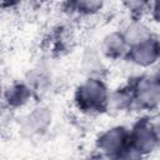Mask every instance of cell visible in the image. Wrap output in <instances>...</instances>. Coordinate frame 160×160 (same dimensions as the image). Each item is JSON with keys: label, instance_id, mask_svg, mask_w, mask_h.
<instances>
[{"label": "cell", "instance_id": "1", "mask_svg": "<svg viewBox=\"0 0 160 160\" xmlns=\"http://www.w3.org/2000/svg\"><path fill=\"white\" fill-rule=\"evenodd\" d=\"M80 98L81 101L89 105H95L105 99V89L100 82L96 81H89L80 89Z\"/></svg>", "mask_w": 160, "mask_h": 160}, {"label": "cell", "instance_id": "2", "mask_svg": "<svg viewBox=\"0 0 160 160\" xmlns=\"http://www.w3.org/2000/svg\"><path fill=\"white\" fill-rule=\"evenodd\" d=\"M158 56V49L154 42L149 40H144L136 45L134 49V59L139 64H150L155 61Z\"/></svg>", "mask_w": 160, "mask_h": 160}, {"label": "cell", "instance_id": "3", "mask_svg": "<svg viewBox=\"0 0 160 160\" xmlns=\"http://www.w3.org/2000/svg\"><path fill=\"white\" fill-rule=\"evenodd\" d=\"M122 129H114L102 138V146L105 149H114L122 144Z\"/></svg>", "mask_w": 160, "mask_h": 160}, {"label": "cell", "instance_id": "4", "mask_svg": "<svg viewBox=\"0 0 160 160\" xmlns=\"http://www.w3.org/2000/svg\"><path fill=\"white\" fill-rule=\"evenodd\" d=\"M78 4L82 9L90 11L92 9H96L100 5V0H78Z\"/></svg>", "mask_w": 160, "mask_h": 160}, {"label": "cell", "instance_id": "5", "mask_svg": "<svg viewBox=\"0 0 160 160\" xmlns=\"http://www.w3.org/2000/svg\"><path fill=\"white\" fill-rule=\"evenodd\" d=\"M156 6H158V11H160V0H158V2H156Z\"/></svg>", "mask_w": 160, "mask_h": 160}, {"label": "cell", "instance_id": "6", "mask_svg": "<svg viewBox=\"0 0 160 160\" xmlns=\"http://www.w3.org/2000/svg\"><path fill=\"white\" fill-rule=\"evenodd\" d=\"M12 1H18V0H12Z\"/></svg>", "mask_w": 160, "mask_h": 160}]
</instances>
